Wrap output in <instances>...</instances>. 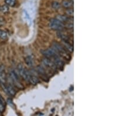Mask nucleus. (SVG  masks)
Instances as JSON below:
<instances>
[{
	"instance_id": "10",
	"label": "nucleus",
	"mask_w": 132,
	"mask_h": 116,
	"mask_svg": "<svg viewBox=\"0 0 132 116\" xmlns=\"http://www.w3.org/2000/svg\"><path fill=\"white\" fill-rule=\"evenodd\" d=\"M73 1H70V0H65L62 2V5L63 7L68 8L72 7L73 6Z\"/></svg>"
},
{
	"instance_id": "5",
	"label": "nucleus",
	"mask_w": 132,
	"mask_h": 116,
	"mask_svg": "<svg viewBox=\"0 0 132 116\" xmlns=\"http://www.w3.org/2000/svg\"><path fill=\"white\" fill-rule=\"evenodd\" d=\"M1 86L2 88L3 89L4 91L5 92V93L7 94L8 95L10 96H14L16 94V91L14 89L13 87L11 85H8V84L2 83H1Z\"/></svg>"
},
{
	"instance_id": "17",
	"label": "nucleus",
	"mask_w": 132,
	"mask_h": 116,
	"mask_svg": "<svg viewBox=\"0 0 132 116\" xmlns=\"http://www.w3.org/2000/svg\"><path fill=\"white\" fill-rule=\"evenodd\" d=\"M66 13L68 15H69V16H73V9H68V10L66 11Z\"/></svg>"
},
{
	"instance_id": "2",
	"label": "nucleus",
	"mask_w": 132,
	"mask_h": 116,
	"mask_svg": "<svg viewBox=\"0 0 132 116\" xmlns=\"http://www.w3.org/2000/svg\"><path fill=\"white\" fill-rule=\"evenodd\" d=\"M49 26L50 28H51L53 30L57 31H61L64 29L65 23H62V22L59 21V20L55 18L52 19L50 21Z\"/></svg>"
},
{
	"instance_id": "15",
	"label": "nucleus",
	"mask_w": 132,
	"mask_h": 116,
	"mask_svg": "<svg viewBox=\"0 0 132 116\" xmlns=\"http://www.w3.org/2000/svg\"><path fill=\"white\" fill-rule=\"evenodd\" d=\"M1 11H2L4 13H7L9 11V7L7 5H4L1 6Z\"/></svg>"
},
{
	"instance_id": "1",
	"label": "nucleus",
	"mask_w": 132,
	"mask_h": 116,
	"mask_svg": "<svg viewBox=\"0 0 132 116\" xmlns=\"http://www.w3.org/2000/svg\"><path fill=\"white\" fill-rule=\"evenodd\" d=\"M52 48L55 50L56 53L62 58H64L65 59H69L70 58L69 52L66 50V49L62 46L59 43L54 42L52 43Z\"/></svg>"
},
{
	"instance_id": "4",
	"label": "nucleus",
	"mask_w": 132,
	"mask_h": 116,
	"mask_svg": "<svg viewBox=\"0 0 132 116\" xmlns=\"http://www.w3.org/2000/svg\"><path fill=\"white\" fill-rule=\"evenodd\" d=\"M15 71H11L9 73V76L11 77V79L13 83V84L18 88L22 89L23 87V86L22 85L20 81V79L19 77V73Z\"/></svg>"
},
{
	"instance_id": "11",
	"label": "nucleus",
	"mask_w": 132,
	"mask_h": 116,
	"mask_svg": "<svg viewBox=\"0 0 132 116\" xmlns=\"http://www.w3.org/2000/svg\"><path fill=\"white\" fill-rule=\"evenodd\" d=\"M38 82H39L38 77H37L35 74L33 73L32 72V76L31 77V79L29 83H30L31 84H32V85H37Z\"/></svg>"
},
{
	"instance_id": "19",
	"label": "nucleus",
	"mask_w": 132,
	"mask_h": 116,
	"mask_svg": "<svg viewBox=\"0 0 132 116\" xmlns=\"http://www.w3.org/2000/svg\"><path fill=\"white\" fill-rule=\"evenodd\" d=\"M4 23H5V21L4 20V19L2 18H0V25H4Z\"/></svg>"
},
{
	"instance_id": "3",
	"label": "nucleus",
	"mask_w": 132,
	"mask_h": 116,
	"mask_svg": "<svg viewBox=\"0 0 132 116\" xmlns=\"http://www.w3.org/2000/svg\"><path fill=\"white\" fill-rule=\"evenodd\" d=\"M42 54L44 55L45 58H48V59H51V60H54L55 58H56L59 55L56 53L55 50L51 47V48H48V49H45V50H43L41 51Z\"/></svg>"
},
{
	"instance_id": "14",
	"label": "nucleus",
	"mask_w": 132,
	"mask_h": 116,
	"mask_svg": "<svg viewBox=\"0 0 132 116\" xmlns=\"http://www.w3.org/2000/svg\"><path fill=\"white\" fill-rule=\"evenodd\" d=\"M7 38H8L7 33L5 31L0 29V38L2 39H6Z\"/></svg>"
},
{
	"instance_id": "18",
	"label": "nucleus",
	"mask_w": 132,
	"mask_h": 116,
	"mask_svg": "<svg viewBox=\"0 0 132 116\" xmlns=\"http://www.w3.org/2000/svg\"><path fill=\"white\" fill-rule=\"evenodd\" d=\"M4 109H5L4 105L0 103V111H1V113H2L4 111Z\"/></svg>"
},
{
	"instance_id": "21",
	"label": "nucleus",
	"mask_w": 132,
	"mask_h": 116,
	"mask_svg": "<svg viewBox=\"0 0 132 116\" xmlns=\"http://www.w3.org/2000/svg\"><path fill=\"white\" fill-rule=\"evenodd\" d=\"M1 114H2V113H1V111H0V115H1Z\"/></svg>"
},
{
	"instance_id": "9",
	"label": "nucleus",
	"mask_w": 132,
	"mask_h": 116,
	"mask_svg": "<svg viewBox=\"0 0 132 116\" xmlns=\"http://www.w3.org/2000/svg\"><path fill=\"white\" fill-rule=\"evenodd\" d=\"M57 36L59 38H60L62 41H68L69 42V38L68 36L67 35L65 34V33L62 32V31H58L57 32Z\"/></svg>"
},
{
	"instance_id": "20",
	"label": "nucleus",
	"mask_w": 132,
	"mask_h": 116,
	"mask_svg": "<svg viewBox=\"0 0 132 116\" xmlns=\"http://www.w3.org/2000/svg\"><path fill=\"white\" fill-rule=\"evenodd\" d=\"M1 6H0V11H1Z\"/></svg>"
},
{
	"instance_id": "16",
	"label": "nucleus",
	"mask_w": 132,
	"mask_h": 116,
	"mask_svg": "<svg viewBox=\"0 0 132 116\" xmlns=\"http://www.w3.org/2000/svg\"><path fill=\"white\" fill-rule=\"evenodd\" d=\"M52 7L54 8V9H59V7H60V4L58 2H56V1H55V2H53L52 4Z\"/></svg>"
},
{
	"instance_id": "13",
	"label": "nucleus",
	"mask_w": 132,
	"mask_h": 116,
	"mask_svg": "<svg viewBox=\"0 0 132 116\" xmlns=\"http://www.w3.org/2000/svg\"><path fill=\"white\" fill-rule=\"evenodd\" d=\"M16 0H5V2L8 7H14L16 4Z\"/></svg>"
},
{
	"instance_id": "12",
	"label": "nucleus",
	"mask_w": 132,
	"mask_h": 116,
	"mask_svg": "<svg viewBox=\"0 0 132 116\" xmlns=\"http://www.w3.org/2000/svg\"><path fill=\"white\" fill-rule=\"evenodd\" d=\"M25 62L26 64L28 66H30V67L34 65V59H33V58L31 56H29L26 57L25 59Z\"/></svg>"
},
{
	"instance_id": "7",
	"label": "nucleus",
	"mask_w": 132,
	"mask_h": 116,
	"mask_svg": "<svg viewBox=\"0 0 132 116\" xmlns=\"http://www.w3.org/2000/svg\"><path fill=\"white\" fill-rule=\"evenodd\" d=\"M7 81V75L5 73V67L4 65L0 66V83H5Z\"/></svg>"
},
{
	"instance_id": "6",
	"label": "nucleus",
	"mask_w": 132,
	"mask_h": 116,
	"mask_svg": "<svg viewBox=\"0 0 132 116\" xmlns=\"http://www.w3.org/2000/svg\"><path fill=\"white\" fill-rule=\"evenodd\" d=\"M42 63L44 64V66H45L46 67L50 68L52 70H56V66H55V65L54 64V63L53 62L51 59H48V58H45L44 59H42Z\"/></svg>"
},
{
	"instance_id": "8",
	"label": "nucleus",
	"mask_w": 132,
	"mask_h": 116,
	"mask_svg": "<svg viewBox=\"0 0 132 116\" xmlns=\"http://www.w3.org/2000/svg\"><path fill=\"white\" fill-rule=\"evenodd\" d=\"M61 45L64 47L68 52H73V47L69 42L62 41V44H61Z\"/></svg>"
}]
</instances>
